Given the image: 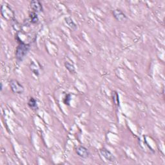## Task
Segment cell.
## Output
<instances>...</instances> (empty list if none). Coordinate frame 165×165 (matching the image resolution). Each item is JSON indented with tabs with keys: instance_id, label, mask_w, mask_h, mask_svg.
I'll return each mask as SVG.
<instances>
[{
	"instance_id": "7",
	"label": "cell",
	"mask_w": 165,
	"mask_h": 165,
	"mask_svg": "<svg viewBox=\"0 0 165 165\" xmlns=\"http://www.w3.org/2000/svg\"><path fill=\"white\" fill-rule=\"evenodd\" d=\"M100 153L102 156L104 157L107 161H110V162H114L116 161L115 157L113 155L109 150H108L106 148H103L100 150Z\"/></svg>"
},
{
	"instance_id": "14",
	"label": "cell",
	"mask_w": 165,
	"mask_h": 165,
	"mask_svg": "<svg viewBox=\"0 0 165 165\" xmlns=\"http://www.w3.org/2000/svg\"><path fill=\"white\" fill-rule=\"evenodd\" d=\"M70 101H71V95H70V94H68L67 96H66V97L65 98L64 103L67 105H70Z\"/></svg>"
},
{
	"instance_id": "2",
	"label": "cell",
	"mask_w": 165,
	"mask_h": 165,
	"mask_svg": "<svg viewBox=\"0 0 165 165\" xmlns=\"http://www.w3.org/2000/svg\"><path fill=\"white\" fill-rule=\"evenodd\" d=\"M1 14L3 17L4 19H6L7 20H11L12 21L15 20L14 13L11 8L7 3L2 4L1 7Z\"/></svg>"
},
{
	"instance_id": "12",
	"label": "cell",
	"mask_w": 165,
	"mask_h": 165,
	"mask_svg": "<svg viewBox=\"0 0 165 165\" xmlns=\"http://www.w3.org/2000/svg\"><path fill=\"white\" fill-rule=\"evenodd\" d=\"M30 68L32 71L34 72L35 74L38 75L39 74V70L37 68L36 64L34 62H32L30 65Z\"/></svg>"
},
{
	"instance_id": "4",
	"label": "cell",
	"mask_w": 165,
	"mask_h": 165,
	"mask_svg": "<svg viewBox=\"0 0 165 165\" xmlns=\"http://www.w3.org/2000/svg\"><path fill=\"white\" fill-rule=\"evenodd\" d=\"M30 7L31 9V12H34L37 14L39 12H41L43 10L41 3L40 1H37V0L32 1L30 3Z\"/></svg>"
},
{
	"instance_id": "8",
	"label": "cell",
	"mask_w": 165,
	"mask_h": 165,
	"mask_svg": "<svg viewBox=\"0 0 165 165\" xmlns=\"http://www.w3.org/2000/svg\"><path fill=\"white\" fill-rule=\"evenodd\" d=\"M65 23H67V25L72 30H77V25L75 24V22L73 21L72 19L70 17H66L65 18Z\"/></svg>"
},
{
	"instance_id": "3",
	"label": "cell",
	"mask_w": 165,
	"mask_h": 165,
	"mask_svg": "<svg viewBox=\"0 0 165 165\" xmlns=\"http://www.w3.org/2000/svg\"><path fill=\"white\" fill-rule=\"evenodd\" d=\"M10 87L13 93L16 94H22L25 92V88L17 80L12 79L10 81Z\"/></svg>"
},
{
	"instance_id": "5",
	"label": "cell",
	"mask_w": 165,
	"mask_h": 165,
	"mask_svg": "<svg viewBox=\"0 0 165 165\" xmlns=\"http://www.w3.org/2000/svg\"><path fill=\"white\" fill-rule=\"evenodd\" d=\"M112 14L116 20L118 21L123 22L128 20V18H127L125 14L122 11L119 10V9H116V10L113 11Z\"/></svg>"
},
{
	"instance_id": "11",
	"label": "cell",
	"mask_w": 165,
	"mask_h": 165,
	"mask_svg": "<svg viewBox=\"0 0 165 165\" xmlns=\"http://www.w3.org/2000/svg\"><path fill=\"white\" fill-rule=\"evenodd\" d=\"M65 67L68 70V72L70 73H71V74L75 73V69L74 66L72 64L70 63L69 62H68V61H66V62L65 63Z\"/></svg>"
},
{
	"instance_id": "13",
	"label": "cell",
	"mask_w": 165,
	"mask_h": 165,
	"mask_svg": "<svg viewBox=\"0 0 165 165\" xmlns=\"http://www.w3.org/2000/svg\"><path fill=\"white\" fill-rule=\"evenodd\" d=\"M113 101H114L115 105L117 106H119V96L116 92H113Z\"/></svg>"
},
{
	"instance_id": "10",
	"label": "cell",
	"mask_w": 165,
	"mask_h": 165,
	"mask_svg": "<svg viewBox=\"0 0 165 165\" xmlns=\"http://www.w3.org/2000/svg\"><path fill=\"white\" fill-rule=\"evenodd\" d=\"M30 23H33V24H35V23H37L39 21V18L38 16H37V13L34 12H31L30 13Z\"/></svg>"
},
{
	"instance_id": "6",
	"label": "cell",
	"mask_w": 165,
	"mask_h": 165,
	"mask_svg": "<svg viewBox=\"0 0 165 165\" xmlns=\"http://www.w3.org/2000/svg\"><path fill=\"white\" fill-rule=\"evenodd\" d=\"M75 152L80 157L86 159L89 156V152L88 149L83 146H78L75 148Z\"/></svg>"
},
{
	"instance_id": "1",
	"label": "cell",
	"mask_w": 165,
	"mask_h": 165,
	"mask_svg": "<svg viewBox=\"0 0 165 165\" xmlns=\"http://www.w3.org/2000/svg\"><path fill=\"white\" fill-rule=\"evenodd\" d=\"M30 49V45L24 42L20 43L16 50V58L18 61H21Z\"/></svg>"
},
{
	"instance_id": "9",
	"label": "cell",
	"mask_w": 165,
	"mask_h": 165,
	"mask_svg": "<svg viewBox=\"0 0 165 165\" xmlns=\"http://www.w3.org/2000/svg\"><path fill=\"white\" fill-rule=\"evenodd\" d=\"M28 105L32 110H36L37 109V101L35 98L31 97L29 101H28Z\"/></svg>"
}]
</instances>
